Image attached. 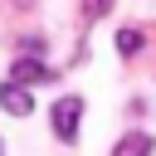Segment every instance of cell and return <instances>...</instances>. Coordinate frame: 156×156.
<instances>
[{
    "mask_svg": "<svg viewBox=\"0 0 156 156\" xmlns=\"http://www.w3.org/2000/svg\"><path fill=\"white\" fill-rule=\"evenodd\" d=\"M78 122H83V98L68 93L54 102V136L58 141H78Z\"/></svg>",
    "mask_w": 156,
    "mask_h": 156,
    "instance_id": "6da1fadb",
    "label": "cell"
},
{
    "mask_svg": "<svg viewBox=\"0 0 156 156\" xmlns=\"http://www.w3.org/2000/svg\"><path fill=\"white\" fill-rule=\"evenodd\" d=\"M58 73L44 63V58H29V54H20L15 63H10V83H20V88H29V83H54Z\"/></svg>",
    "mask_w": 156,
    "mask_h": 156,
    "instance_id": "7a4b0ae2",
    "label": "cell"
},
{
    "mask_svg": "<svg viewBox=\"0 0 156 156\" xmlns=\"http://www.w3.org/2000/svg\"><path fill=\"white\" fill-rule=\"evenodd\" d=\"M0 107L5 112H15V117H29L34 112V102H29V88H20V83H0Z\"/></svg>",
    "mask_w": 156,
    "mask_h": 156,
    "instance_id": "3957f363",
    "label": "cell"
},
{
    "mask_svg": "<svg viewBox=\"0 0 156 156\" xmlns=\"http://www.w3.org/2000/svg\"><path fill=\"white\" fill-rule=\"evenodd\" d=\"M156 151V141L146 136V132H127L117 146H112V156H151Z\"/></svg>",
    "mask_w": 156,
    "mask_h": 156,
    "instance_id": "277c9868",
    "label": "cell"
},
{
    "mask_svg": "<svg viewBox=\"0 0 156 156\" xmlns=\"http://www.w3.org/2000/svg\"><path fill=\"white\" fill-rule=\"evenodd\" d=\"M141 44H146V39H141V29H117V54H122V58L141 54Z\"/></svg>",
    "mask_w": 156,
    "mask_h": 156,
    "instance_id": "5b68a950",
    "label": "cell"
},
{
    "mask_svg": "<svg viewBox=\"0 0 156 156\" xmlns=\"http://www.w3.org/2000/svg\"><path fill=\"white\" fill-rule=\"evenodd\" d=\"M44 49H49V44H44V34H24V39H20V54H29V58H39Z\"/></svg>",
    "mask_w": 156,
    "mask_h": 156,
    "instance_id": "8992f818",
    "label": "cell"
},
{
    "mask_svg": "<svg viewBox=\"0 0 156 156\" xmlns=\"http://www.w3.org/2000/svg\"><path fill=\"white\" fill-rule=\"evenodd\" d=\"M107 5H112V0H83V15L98 20V15H107Z\"/></svg>",
    "mask_w": 156,
    "mask_h": 156,
    "instance_id": "52a82bcc",
    "label": "cell"
},
{
    "mask_svg": "<svg viewBox=\"0 0 156 156\" xmlns=\"http://www.w3.org/2000/svg\"><path fill=\"white\" fill-rule=\"evenodd\" d=\"M0 156H5V141H0Z\"/></svg>",
    "mask_w": 156,
    "mask_h": 156,
    "instance_id": "ba28073f",
    "label": "cell"
}]
</instances>
